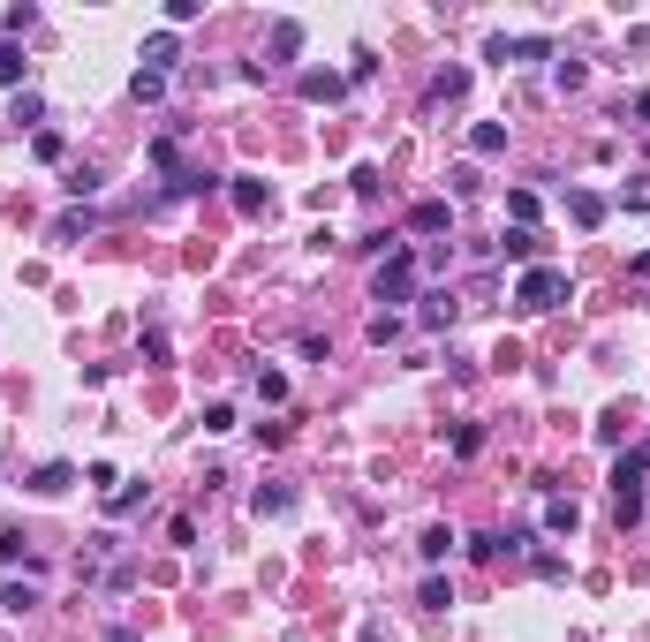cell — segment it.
Wrapping results in <instances>:
<instances>
[{"label": "cell", "instance_id": "cell-5", "mask_svg": "<svg viewBox=\"0 0 650 642\" xmlns=\"http://www.w3.org/2000/svg\"><path fill=\"white\" fill-rule=\"evenodd\" d=\"M174 61H182V46H174V31H152V38H144V68H152V76H167Z\"/></svg>", "mask_w": 650, "mask_h": 642}, {"label": "cell", "instance_id": "cell-26", "mask_svg": "<svg viewBox=\"0 0 650 642\" xmlns=\"http://www.w3.org/2000/svg\"><path fill=\"white\" fill-rule=\"evenodd\" d=\"M620 204H628V212H650V174H635V182L620 189Z\"/></svg>", "mask_w": 650, "mask_h": 642}, {"label": "cell", "instance_id": "cell-32", "mask_svg": "<svg viewBox=\"0 0 650 642\" xmlns=\"http://www.w3.org/2000/svg\"><path fill=\"white\" fill-rule=\"evenodd\" d=\"M106 642H137V635H129V627H106Z\"/></svg>", "mask_w": 650, "mask_h": 642}, {"label": "cell", "instance_id": "cell-21", "mask_svg": "<svg viewBox=\"0 0 650 642\" xmlns=\"http://www.w3.org/2000/svg\"><path fill=\"white\" fill-rule=\"evenodd\" d=\"M16 559H23V567H38V559L23 552V529H0V567H16Z\"/></svg>", "mask_w": 650, "mask_h": 642}, {"label": "cell", "instance_id": "cell-3", "mask_svg": "<svg viewBox=\"0 0 650 642\" xmlns=\"http://www.w3.org/2000/svg\"><path fill=\"white\" fill-rule=\"evenodd\" d=\"M250 514H257V522H280V514H295V484H257V491H250Z\"/></svg>", "mask_w": 650, "mask_h": 642}, {"label": "cell", "instance_id": "cell-15", "mask_svg": "<svg viewBox=\"0 0 650 642\" xmlns=\"http://www.w3.org/2000/svg\"><path fill=\"white\" fill-rule=\"evenodd\" d=\"M303 53V23H273V61H295Z\"/></svg>", "mask_w": 650, "mask_h": 642}, {"label": "cell", "instance_id": "cell-19", "mask_svg": "<svg viewBox=\"0 0 650 642\" xmlns=\"http://www.w3.org/2000/svg\"><path fill=\"white\" fill-rule=\"evenodd\" d=\"M144 507V484H114L106 491V514H137Z\"/></svg>", "mask_w": 650, "mask_h": 642}, {"label": "cell", "instance_id": "cell-9", "mask_svg": "<svg viewBox=\"0 0 650 642\" xmlns=\"http://www.w3.org/2000/svg\"><path fill=\"white\" fill-rule=\"evenodd\" d=\"M348 91V76H333V68H310L303 76V99H341Z\"/></svg>", "mask_w": 650, "mask_h": 642}, {"label": "cell", "instance_id": "cell-8", "mask_svg": "<svg viewBox=\"0 0 650 642\" xmlns=\"http://www.w3.org/2000/svg\"><path fill=\"white\" fill-rule=\"evenodd\" d=\"M567 212H575V227H605V197H598V189H575Z\"/></svg>", "mask_w": 650, "mask_h": 642}, {"label": "cell", "instance_id": "cell-23", "mask_svg": "<svg viewBox=\"0 0 650 642\" xmlns=\"http://www.w3.org/2000/svg\"><path fill=\"white\" fill-rule=\"evenodd\" d=\"M416 605H431V612H446V605H454V582H446V575H431V582H424V597H416Z\"/></svg>", "mask_w": 650, "mask_h": 642}, {"label": "cell", "instance_id": "cell-22", "mask_svg": "<svg viewBox=\"0 0 650 642\" xmlns=\"http://www.w3.org/2000/svg\"><path fill=\"white\" fill-rule=\"evenodd\" d=\"M31 605H38L31 582H8V590H0V612H31Z\"/></svg>", "mask_w": 650, "mask_h": 642}, {"label": "cell", "instance_id": "cell-17", "mask_svg": "<svg viewBox=\"0 0 650 642\" xmlns=\"http://www.w3.org/2000/svg\"><path fill=\"white\" fill-rule=\"evenodd\" d=\"M454 318H462V303H454V295H424V325H454Z\"/></svg>", "mask_w": 650, "mask_h": 642}, {"label": "cell", "instance_id": "cell-13", "mask_svg": "<svg viewBox=\"0 0 650 642\" xmlns=\"http://www.w3.org/2000/svg\"><path fill=\"white\" fill-rule=\"evenodd\" d=\"M575 522H582V507H575V499H545V529H552V537H567Z\"/></svg>", "mask_w": 650, "mask_h": 642}, {"label": "cell", "instance_id": "cell-10", "mask_svg": "<svg viewBox=\"0 0 650 642\" xmlns=\"http://www.w3.org/2000/svg\"><path fill=\"white\" fill-rule=\"evenodd\" d=\"M469 152H477V159L507 152V129H499V121H477V129H469Z\"/></svg>", "mask_w": 650, "mask_h": 642}, {"label": "cell", "instance_id": "cell-14", "mask_svg": "<svg viewBox=\"0 0 650 642\" xmlns=\"http://www.w3.org/2000/svg\"><path fill=\"white\" fill-rule=\"evenodd\" d=\"M129 99H137V106L167 99V76H152V68H137V76H129Z\"/></svg>", "mask_w": 650, "mask_h": 642}, {"label": "cell", "instance_id": "cell-25", "mask_svg": "<svg viewBox=\"0 0 650 642\" xmlns=\"http://www.w3.org/2000/svg\"><path fill=\"white\" fill-rule=\"evenodd\" d=\"M454 454H462V461L484 454V431H477V423H462V431H454Z\"/></svg>", "mask_w": 650, "mask_h": 642}, {"label": "cell", "instance_id": "cell-29", "mask_svg": "<svg viewBox=\"0 0 650 642\" xmlns=\"http://www.w3.org/2000/svg\"><path fill=\"white\" fill-rule=\"evenodd\" d=\"M84 227H91L84 212H61V220H53V242H76V235H84Z\"/></svg>", "mask_w": 650, "mask_h": 642}, {"label": "cell", "instance_id": "cell-27", "mask_svg": "<svg viewBox=\"0 0 650 642\" xmlns=\"http://www.w3.org/2000/svg\"><path fill=\"white\" fill-rule=\"evenodd\" d=\"M507 212H514V227H530V220H537V197H530V189H514Z\"/></svg>", "mask_w": 650, "mask_h": 642}, {"label": "cell", "instance_id": "cell-31", "mask_svg": "<svg viewBox=\"0 0 650 642\" xmlns=\"http://www.w3.org/2000/svg\"><path fill=\"white\" fill-rule=\"evenodd\" d=\"M635 121H643V129H650V91H635Z\"/></svg>", "mask_w": 650, "mask_h": 642}, {"label": "cell", "instance_id": "cell-7", "mask_svg": "<svg viewBox=\"0 0 650 642\" xmlns=\"http://www.w3.org/2000/svg\"><path fill=\"white\" fill-rule=\"evenodd\" d=\"M409 227H416V235H446V227H454V212L431 197V204H416V212H409Z\"/></svg>", "mask_w": 650, "mask_h": 642}, {"label": "cell", "instance_id": "cell-12", "mask_svg": "<svg viewBox=\"0 0 650 642\" xmlns=\"http://www.w3.org/2000/svg\"><path fill=\"white\" fill-rule=\"evenodd\" d=\"M61 189H69V197H99V189H106V174L76 159V167H69V182H61Z\"/></svg>", "mask_w": 650, "mask_h": 642}, {"label": "cell", "instance_id": "cell-4", "mask_svg": "<svg viewBox=\"0 0 650 642\" xmlns=\"http://www.w3.org/2000/svg\"><path fill=\"white\" fill-rule=\"evenodd\" d=\"M69 484H76V469H69V461H46V469H31V491H38V499H61Z\"/></svg>", "mask_w": 650, "mask_h": 642}, {"label": "cell", "instance_id": "cell-18", "mask_svg": "<svg viewBox=\"0 0 650 642\" xmlns=\"http://www.w3.org/2000/svg\"><path fill=\"white\" fill-rule=\"evenodd\" d=\"M23 76H31V61H23V46L8 38V46H0V84H23Z\"/></svg>", "mask_w": 650, "mask_h": 642}, {"label": "cell", "instance_id": "cell-1", "mask_svg": "<svg viewBox=\"0 0 650 642\" xmlns=\"http://www.w3.org/2000/svg\"><path fill=\"white\" fill-rule=\"evenodd\" d=\"M371 295H378V303H409V295H416V250H409V242L386 250V265L371 272Z\"/></svg>", "mask_w": 650, "mask_h": 642}, {"label": "cell", "instance_id": "cell-11", "mask_svg": "<svg viewBox=\"0 0 650 642\" xmlns=\"http://www.w3.org/2000/svg\"><path fill=\"white\" fill-rule=\"evenodd\" d=\"M416 552H424V559H431V567H439V559H446V552H454V529H446V522H431V529H424V537H416Z\"/></svg>", "mask_w": 650, "mask_h": 642}, {"label": "cell", "instance_id": "cell-24", "mask_svg": "<svg viewBox=\"0 0 650 642\" xmlns=\"http://www.w3.org/2000/svg\"><path fill=\"white\" fill-rule=\"evenodd\" d=\"M371 340H378V348H394V340H401V318H394V310H378V318H371Z\"/></svg>", "mask_w": 650, "mask_h": 642}, {"label": "cell", "instance_id": "cell-2", "mask_svg": "<svg viewBox=\"0 0 650 642\" xmlns=\"http://www.w3.org/2000/svg\"><path fill=\"white\" fill-rule=\"evenodd\" d=\"M514 303L522 310H560L567 303V272L560 265H530L522 280H514Z\"/></svg>", "mask_w": 650, "mask_h": 642}, {"label": "cell", "instance_id": "cell-6", "mask_svg": "<svg viewBox=\"0 0 650 642\" xmlns=\"http://www.w3.org/2000/svg\"><path fill=\"white\" fill-rule=\"evenodd\" d=\"M537 250H545V242H537L530 227H507V235H499V257H514V265H530Z\"/></svg>", "mask_w": 650, "mask_h": 642}, {"label": "cell", "instance_id": "cell-28", "mask_svg": "<svg viewBox=\"0 0 650 642\" xmlns=\"http://www.w3.org/2000/svg\"><path fill=\"white\" fill-rule=\"evenodd\" d=\"M0 23H8V31L23 38V31H31V23H38V8H31V0H16V8H8V16H0Z\"/></svg>", "mask_w": 650, "mask_h": 642}, {"label": "cell", "instance_id": "cell-30", "mask_svg": "<svg viewBox=\"0 0 650 642\" xmlns=\"http://www.w3.org/2000/svg\"><path fill=\"white\" fill-rule=\"evenodd\" d=\"M16 121H23V129H31V121H46V99H38V91H23V99H16Z\"/></svg>", "mask_w": 650, "mask_h": 642}, {"label": "cell", "instance_id": "cell-20", "mask_svg": "<svg viewBox=\"0 0 650 642\" xmlns=\"http://www.w3.org/2000/svg\"><path fill=\"white\" fill-rule=\"evenodd\" d=\"M462 91H469V68H446L439 84H431V106H439V99H462Z\"/></svg>", "mask_w": 650, "mask_h": 642}, {"label": "cell", "instance_id": "cell-16", "mask_svg": "<svg viewBox=\"0 0 650 642\" xmlns=\"http://www.w3.org/2000/svg\"><path fill=\"white\" fill-rule=\"evenodd\" d=\"M265 204H273V197H265V182H250V174H235V212H265Z\"/></svg>", "mask_w": 650, "mask_h": 642}]
</instances>
